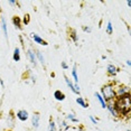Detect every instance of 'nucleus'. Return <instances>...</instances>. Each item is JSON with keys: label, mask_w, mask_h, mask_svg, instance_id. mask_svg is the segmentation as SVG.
Returning a JSON list of instances; mask_svg holds the SVG:
<instances>
[{"label": "nucleus", "mask_w": 131, "mask_h": 131, "mask_svg": "<svg viewBox=\"0 0 131 131\" xmlns=\"http://www.w3.org/2000/svg\"><path fill=\"white\" fill-rule=\"evenodd\" d=\"M114 106L120 115H128L131 110V99L130 95H126V96L117 97L114 100Z\"/></svg>", "instance_id": "f257e3e1"}, {"label": "nucleus", "mask_w": 131, "mask_h": 131, "mask_svg": "<svg viewBox=\"0 0 131 131\" xmlns=\"http://www.w3.org/2000/svg\"><path fill=\"white\" fill-rule=\"evenodd\" d=\"M114 84L113 83H108V84L103 85L102 89H101V96L103 97V100L105 101L106 103L111 102V101H114L117 99V95H115V90H114Z\"/></svg>", "instance_id": "f03ea898"}, {"label": "nucleus", "mask_w": 131, "mask_h": 131, "mask_svg": "<svg viewBox=\"0 0 131 131\" xmlns=\"http://www.w3.org/2000/svg\"><path fill=\"white\" fill-rule=\"evenodd\" d=\"M114 90H115V95H117V97L130 95V91H129V88H128V86H124V85L114 86Z\"/></svg>", "instance_id": "7ed1b4c3"}, {"label": "nucleus", "mask_w": 131, "mask_h": 131, "mask_svg": "<svg viewBox=\"0 0 131 131\" xmlns=\"http://www.w3.org/2000/svg\"><path fill=\"white\" fill-rule=\"evenodd\" d=\"M16 117L18 118L20 121H27L29 119V113H28V111H26L25 109H21V110H19V111H17Z\"/></svg>", "instance_id": "20e7f679"}, {"label": "nucleus", "mask_w": 131, "mask_h": 131, "mask_svg": "<svg viewBox=\"0 0 131 131\" xmlns=\"http://www.w3.org/2000/svg\"><path fill=\"white\" fill-rule=\"evenodd\" d=\"M105 109H108V110H109V112L111 113L112 117H114V118H118V117H119V113H118V111H117V109H115L113 101L106 103V108H105Z\"/></svg>", "instance_id": "39448f33"}, {"label": "nucleus", "mask_w": 131, "mask_h": 131, "mask_svg": "<svg viewBox=\"0 0 131 131\" xmlns=\"http://www.w3.org/2000/svg\"><path fill=\"white\" fill-rule=\"evenodd\" d=\"M30 37H31V39L34 40L35 43L39 44V45H43V46H47V43H46V41L44 40L40 36H38L37 34H35V32H31V34H30Z\"/></svg>", "instance_id": "423d86ee"}, {"label": "nucleus", "mask_w": 131, "mask_h": 131, "mask_svg": "<svg viewBox=\"0 0 131 131\" xmlns=\"http://www.w3.org/2000/svg\"><path fill=\"white\" fill-rule=\"evenodd\" d=\"M39 122H40V114L39 113H34V115L31 117V124L34 129H37L39 127Z\"/></svg>", "instance_id": "0eeeda50"}, {"label": "nucleus", "mask_w": 131, "mask_h": 131, "mask_svg": "<svg viewBox=\"0 0 131 131\" xmlns=\"http://www.w3.org/2000/svg\"><path fill=\"white\" fill-rule=\"evenodd\" d=\"M27 57L29 58L30 63L34 65V66H36L37 65V58H36V54H35L34 50L32 49H28L27 50Z\"/></svg>", "instance_id": "6e6552de"}, {"label": "nucleus", "mask_w": 131, "mask_h": 131, "mask_svg": "<svg viewBox=\"0 0 131 131\" xmlns=\"http://www.w3.org/2000/svg\"><path fill=\"white\" fill-rule=\"evenodd\" d=\"M106 72H108L110 76H114L115 74L118 73V67L113 64H109L108 66H106Z\"/></svg>", "instance_id": "1a4fd4ad"}, {"label": "nucleus", "mask_w": 131, "mask_h": 131, "mask_svg": "<svg viewBox=\"0 0 131 131\" xmlns=\"http://www.w3.org/2000/svg\"><path fill=\"white\" fill-rule=\"evenodd\" d=\"M65 82H66V84H67V86H68V88H70L71 90H72V92H73V93H75V94H80L79 92L76 91V89H75V84H74L73 82H71V80L68 79L67 76H65Z\"/></svg>", "instance_id": "9d476101"}, {"label": "nucleus", "mask_w": 131, "mask_h": 131, "mask_svg": "<svg viewBox=\"0 0 131 131\" xmlns=\"http://www.w3.org/2000/svg\"><path fill=\"white\" fill-rule=\"evenodd\" d=\"M54 97H55V99L57 100V101H64V100H65V94H64L62 91L57 90V91L54 92Z\"/></svg>", "instance_id": "9b49d317"}, {"label": "nucleus", "mask_w": 131, "mask_h": 131, "mask_svg": "<svg viewBox=\"0 0 131 131\" xmlns=\"http://www.w3.org/2000/svg\"><path fill=\"white\" fill-rule=\"evenodd\" d=\"M13 59L15 62H19L20 61V49L18 47H16L14 50V55H13Z\"/></svg>", "instance_id": "f8f14e48"}, {"label": "nucleus", "mask_w": 131, "mask_h": 131, "mask_svg": "<svg viewBox=\"0 0 131 131\" xmlns=\"http://www.w3.org/2000/svg\"><path fill=\"white\" fill-rule=\"evenodd\" d=\"M13 24L15 25V27L18 28V29H21V19L19 17H14L13 18Z\"/></svg>", "instance_id": "ddd939ff"}, {"label": "nucleus", "mask_w": 131, "mask_h": 131, "mask_svg": "<svg viewBox=\"0 0 131 131\" xmlns=\"http://www.w3.org/2000/svg\"><path fill=\"white\" fill-rule=\"evenodd\" d=\"M94 95H95V97H96V99H97V101H99V102H100L101 106H102L103 109H105V108H106V102L103 100V97L101 96V94H100V93H95Z\"/></svg>", "instance_id": "4468645a"}, {"label": "nucleus", "mask_w": 131, "mask_h": 131, "mask_svg": "<svg viewBox=\"0 0 131 131\" xmlns=\"http://www.w3.org/2000/svg\"><path fill=\"white\" fill-rule=\"evenodd\" d=\"M58 127H59V129H61V130H68V129H70V124H68L65 120H61V121H59Z\"/></svg>", "instance_id": "2eb2a0df"}, {"label": "nucleus", "mask_w": 131, "mask_h": 131, "mask_svg": "<svg viewBox=\"0 0 131 131\" xmlns=\"http://www.w3.org/2000/svg\"><path fill=\"white\" fill-rule=\"evenodd\" d=\"M66 119L68 121H71V122H74V123H79V119L75 117L74 113H68V114L66 115Z\"/></svg>", "instance_id": "dca6fc26"}, {"label": "nucleus", "mask_w": 131, "mask_h": 131, "mask_svg": "<svg viewBox=\"0 0 131 131\" xmlns=\"http://www.w3.org/2000/svg\"><path fill=\"white\" fill-rule=\"evenodd\" d=\"M1 27H2V30H4V34L6 38H8V29H7V24H6V20L5 18L1 17Z\"/></svg>", "instance_id": "f3484780"}, {"label": "nucleus", "mask_w": 131, "mask_h": 131, "mask_svg": "<svg viewBox=\"0 0 131 131\" xmlns=\"http://www.w3.org/2000/svg\"><path fill=\"white\" fill-rule=\"evenodd\" d=\"M35 54H36V58L38 59V61L41 63V65H45V58H44V56H43V54L39 52V50H36L35 52Z\"/></svg>", "instance_id": "a211bd4d"}, {"label": "nucleus", "mask_w": 131, "mask_h": 131, "mask_svg": "<svg viewBox=\"0 0 131 131\" xmlns=\"http://www.w3.org/2000/svg\"><path fill=\"white\" fill-rule=\"evenodd\" d=\"M76 103L79 104V105H81L82 108H88V103L84 101V99L83 97H81V96H79V97H76Z\"/></svg>", "instance_id": "6ab92c4d"}, {"label": "nucleus", "mask_w": 131, "mask_h": 131, "mask_svg": "<svg viewBox=\"0 0 131 131\" xmlns=\"http://www.w3.org/2000/svg\"><path fill=\"white\" fill-rule=\"evenodd\" d=\"M70 37H71V39H72L74 43H77V41H79V35L76 34L75 30H72V31H71Z\"/></svg>", "instance_id": "aec40b11"}, {"label": "nucleus", "mask_w": 131, "mask_h": 131, "mask_svg": "<svg viewBox=\"0 0 131 131\" xmlns=\"http://www.w3.org/2000/svg\"><path fill=\"white\" fill-rule=\"evenodd\" d=\"M72 76L74 79V82L75 84H79V76H77V71H76V66L73 67V71H72Z\"/></svg>", "instance_id": "412c9836"}, {"label": "nucleus", "mask_w": 131, "mask_h": 131, "mask_svg": "<svg viewBox=\"0 0 131 131\" xmlns=\"http://www.w3.org/2000/svg\"><path fill=\"white\" fill-rule=\"evenodd\" d=\"M47 131H56V123H55V122L52 120V118H50V120H49L48 130H47Z\"/></svg>", "instance_id": "4be33fe9"}, {"label": "nucleus", "mask_w": 131, "mask_h": 131, "mask_svg": "<svg viewBox=\"0 0 131 131\" xmlns=\"http://www.w3.org/2000/svg\"><path fill=\"white\" fill-rule=\"evenodd\" d=\"M106 32H108L109 35H111L113 32V26H112L111 21H108V24H106Z\"/></svg>", "instance_id": "5701e85b"}, {"label": "nucleus", "mask_w": 131, "mask_h": 131, "mask_svg": "<svg viewBox=\"0 0 131 131\" xmlns=\"http://www.w3.org/2000/svg\"><path fill=\"white\" fill-rule=\"evenodd\" d=\"M24 24H25V25H27V24L29 23V15H25V18H24Z\"/></svg>", "instance_id": "b1692460"}, {"label": "nucleus", "mask_w": 131, "mask_h": 131, "mask_svg": "<svg viewBox=\"0 0 131 131\" xmlns=\"http://www.w3.org/2000/svg\"><path fill=\"white\" fill-rule=\"evenodd\" d=\"M90 120L92 121V123H94V124H97V119H95L93 115H90Z\"/></svg>", "instance_id": "393cba45"}, {"label": "nucleus", "mask_w": 131, "mask_h": 131, "mask_svg": "<svg viewBox=\"0 0 131 131\" xmlns=\"http://www.w3.org/2000/svg\"><path fill=\"white\" fill-rule=\"evenodd\" d=\"M83 30H84L85 32H91L92 29L90 27H86V26H84V27H83Z\"/></svg>", "instance_id": "a878e982"}, {"label": "nucleus", "mask_w": 131, "mask_h": 131, "mask_svg": "<svg viewBox=\"0 0 131 131\" xmlns=\"http://www.w3.org/2000/svg\"><path fill=\"white\" fill-rule=\"evenodd\" d=\"M62 67H63V70H67V68H68V65L65 63V62H62Z\"/></svg>", "instance_id": "bb28decb"}, {"label": "nucleus", "mask_w": 131, "mask_h": 131, "mask_svg": "<svg viewBox=\"0 0 131 131\" xmlns=\"http://www.w3.org/2000/svg\"><path fill=\"white\" fill-rule=\"evenodd\" d=\"M17 4H18V2L15 1V0H10V1H9V5H11V6H15V5H17Z\"/></svg>", "instance_id": "cd10ccee"}, {"label": "nucleus", "mask_w": 131, "mask_h": 131, "mask_svg": "<svg viewBox=\"0 0 131 131\" xmlns=\"http://www.w3.org/2000/svg\"><path fill=\"white\" fill-rule=\"evenodd\" d=\"M0 84H1L2 88H4V86H5V83H4V81H2V80H0Z\"/></svg>", "instance_id": "c85d7f7f"}, {"label": "nucleus", "mask_w": 131, "mask_h": 131, "mask_svg": "<svg viewBox=\"0 0 131 131\" xmlns=\"http://www.w3.org/2000/svg\"><path fill=\"white\" fill-rule=\"evenodd\" d=\"M127 65H129V66L131 65V61H130V59H128V61H127Z\"/></svg>", "instance_id": "c756f323"}, {"label": "nucleus", "mask_w": 131, "mask_h": 131, "mask_svg": "<svg viewBox=\"0 0 131 131\" xmlns=\"http://www.w3.org/2000/svg\"><path fill=\"white\" fill-rule=\"evenodd\" d=\"M7 131H13V130H7Z\"/></svg>", "instance_id": "7c9ffc66"}, {"label": "nucleus", "mask_w": 131, "mask_h": 131, "mask_svg": "<svg viewBox=\"0 0 131 131\" xmlns=\"http://www.w3.org/2000/svg\"><path fill=\"white\" fill-rule=\"evenodd\" d=\"M0 18H1V17H0Z\"/></svg>", "instance_id": "2f4dec72"}]
</instances>
